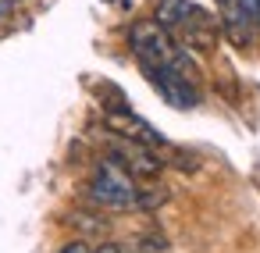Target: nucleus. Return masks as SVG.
I'll return each mask as SVG.
<instances>
[{
	"label": "nucleus",
	"mask_w": 260,
	"mask_h": 253,
	"mask_svg": "<svg viewBox=\"0 0 260 253\" xmlns=\"http://www.w3.org/2000/svg\"><path fill=\"white\" fill-rule=\"evenodd\" d=\"M57 253H89V246H86L82 239H75V242H68V246H61Z\"/></svg>",
	"instance_id": "10"
},
{
	"label": "nucleus",
	"mask_w": 260,
	"mask_h": 253,
	"mask_svg": "<svg viewBox=\"0 0 260 253\" xmlns=\"http://www.w3.org/2000/svg\"><path fill=\"white\" fill-rule=\"evenodd\" d=\"M128 43L136 50V57L143 61V68H182V72H192V61L185 57V50L153 18L136 22L132 33H128Z\"/></svg>",
	"instance_id": "1"
},
{
	"label": "nucleus",
	"mask_w": 260,
	"mask_h": 253,
	"mask_svg": "<svg viewBox=\"0 0 260 253\" xmlns=\"http://www.w3.org/2000/svg\"><path fill=\"white\" fill-rule=\"evenodd\" d=\"M189 11H192L189 0H157V8H153V22H157L160 29L175 33V29L189 18Z\"/></svg>",
	"instance_id": "7"
},
{
	"label": "nucleus",
	"mask_w": 260,
	"mask_h": 253,
	"mask_svg": "<svg viewBox=\"0 0 260 253\" xmlns=\"http://www.w3.org/2000/svg\"><path fill=\"white\" fill-rule=\"evenodd\" d=\"M164 200H168L164 189H150V193H146V189H136V203H132V207H160Z\"/></svg>",
	"instance_id": "8"
},
{
	"label": "nucleus",
	"mask_w": 260,
	"mask_h": 253,
	"mask_svg": "<svg viewBox=\"0 0 260 253\" xmlns=\"http://www.w3.org/2000/svg\"><path fill=\"white\" fill-rule=\"evenodd\" d=\"M239 8H242L246 22H249L253 29H260V0H239Z\"/></svg>",
	"instance_id": "9"
},
{
	"label": "nucleus",
	"mask_w": 260,
	"mask_h": 253,
	"mask_svg": "<svg viewBox=\"0 0 260 253\" xmlns=\"http://www.w3.org/2000/svg\"><path fill=\"white\" fill-rule=\"evenodd\" d=\"M118 164H121L128 175H136V178H153V175H160V161L146 150V143H132V139H128V146L118 150Z\"/></svg>",
	"instance_id": "6"
},
{
	"label": "nucleus",
	"mask_w": 260,
	"mask_h": 253,
	"mask_svg": "<svg viewBox=\"0 0 260 253\" xmlns=\"http://www.w3.org/2000/svg\"><path fill=\"white\" fill-rule=\"evenodd\" d=\"M150 82L157 86V93L171 104V107H196L200 104V93L192 86V72H182V68H146Z\"/></svg>",
	"instance_id": "3"
},
{
	"label": "nucleus",
	"mask_w": 260,
	"mask_h": 253,
	"mask_svg": "<svg viewBox=\"0 0 260 253\" xmlns=\"http://www.w3.org/2000/svg\"><path fill=\"white\" fill-rule=\"evenodd\" d=\"M178 33H185V43L196 50H214V43H217V22L207 11H200L196 4H192L189 18L178 25Z\"/></svg>",
	"instance_id": "5"
},
{
	"label": "nucleus",
	"mask_w": 260,
	"mask_h": 253,
	"mask_svg": "<svg viewBox=\"0 0 260 253\" xmlns=\"http://www.w3.org/2000/svg\"><path fill=\"white\" fill-rule=\"evenodd\" d=\"M89 253H118V246H114V242H104V246H96V249H89Z\"/></svg>",
	"instance_id": "11"
},
{
	"label": "nucleus",
	"mask_w": 260,
	"mask_h": 253,
	"mask_svg": "<svg viewBox=\"0 0 260 253\" xmlns=\"http://www.w3.org/2000/svg\"><path fill=\"white\" fill-rule=\"evenodd\" d=\"M89 193H93V200L104 203V207H132V203H136V182H132V175H128L114 157L100 161Z\"/></svg>",
	"instance_id": "2"
},
{
	"label": "nucleus",
	"mask_w": 260,
	"mask_h": 253,
	"mask_svg": "<svg viewBox=\"0 0 260 253\" xmlns=\"http://www.w3.org/2000/svg\"><path fill=\"white\" fill-rule=\"evenodd\" d=\"M107 129H111V132H118L121 139H132V143H146V146L164 143V139H160V132H157L150 121L136 118V114H132V111H125V107H118V111H111V114H107Z\"/></svg>",
	"instance_id": "4"
}]
</instances>
